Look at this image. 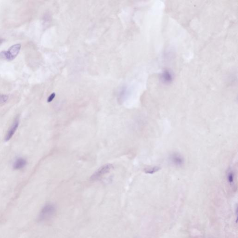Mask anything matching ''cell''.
Masks as SVG:
<instances>
[{"mask_svg": "<svg viewBox=\"0 0 238 238\" xmlns=\"http://www.w3.org/2000/svg\"><path fill=\"white\" fill-rule=\"evenodd\" d=\"M55 94L53 93V94H51L50 96L49 97V98L48 99V102H50L51 101H52L54 99V97H55Z\"/></svg>", "mask_w": 238, "mask_h": 238, "instance_id": "11", "label": "cell"}, {"mask_svg": "<svg viewBox=\"0 0 238 238\" xmlns=\"http://www.w3.org/2000/svg\"><path fill=\"white\" fill-rule=\"evenodd\" d=\"M9 96L7 95H0V104H3L7 102Z\"/></svg>", "mask_w": 238, "mask_h": 238, "instance_id": "10", "label": "cell"}, {"mask_svg": "<svg viewBox=\"0 0 238 238\" xmlns=\"http://www.w3.org/2000/svg\"><path fill=\"white\" fill-rule=\"evenodd\" d=\"M4 40L3 39L0 38V44H1L4 41Z\"/></svg>", "mask_w": 238, "mask_h": 238, "instance_id": "12", "label": "cell"}, {"mask_svg": "<svg viewBox=\"0 0 238 238\" xmlns=\"http://www.w3.org/2000/svg\"><path fill=\"white\" fill-rule=\"evenodd\" d=\"M21 48V44H15L11 47L7 51H2L0 53V58L7 60H13L18 55Z\"/></svg>", "mask_w": 238, "mask_h": 238, "instance_id": "2", "label": "cell"}, {"mask_svg": "<svg viewBox=\"0 0 238 238\" xmlns=\"http://www.w3.org/2000/svg\"><path fill=\"white\" fill-rule=\"evenodd\" d=\"M162 79L163 82L165 83H170L172 81V75L168 71H165L162 74Z\"/></svg>", "mask_w": 238, "mask_h": 238, "instance_id": "7", "label": "cell"}, {"mask_svg": "<svg viewBox=\"0 0 238 238\" xmlns=\"http://www.w3.org/2000/svg\"><path fill=\"white\" fill-rule=\"evenodd\" d=\"M27 160L23 158H18L15 161L13 168L15 170H20L24 168L27 165Z\"/></svg>", "mask_w": 238, "mask_h": 238, "instance_id": "6", "label": "cell"}, {"mask_svg": "<svg viewBox=\"0 0 238 238\" xmlns=\"http://www.w3.org/2000/svg\"><path fill=\"white\" fill-rule=\"evenodd\" d=\"M19 118H16V119H15V120L14 121L12 125L11 126L10 129H9L8 132H7L6 137H5V140H6V141H9V140H11V139L12 138L13 136V135H14L15 134V132L17 130L18 127H19Z\"/></svg>", "mask_w": 238, "mask_h": 238, "instance_id": "5", "label": "cell"}, {"mask_svg": "<svg viewBox=\"0 0 238 238\" xmlns=\"http://www.w3.org/2000/svg\"><path fill=\"white\" fill-rule=\"evenodd\" d=\"M56 212V207L53 204L46 205L40 211L39 215V219L41 221L51 218Z\"/></svg>", "mask_w": 238, "mask_h": 238, "instance_id": "1", "label": "cell"}, {"mask_svg": "<svg viewBox=\"0 0 238 238\" xmlns=\"http://www.w3.org/2000/svg\"><path fill=\"white\" fill-rule=\"evenodd\" d=\"M232 170H230L227 174V180L230 185H233L235 180V174Z\"/></svg>", "mask_w": 238, "mask_h": 238, "instance_id": "8", "label": "cell"}, {"mask_svg": "<svg viewBox=\"0 0 238 238\" xmlns=\"http://www.w3.org/2000/svg\"><path fill=\"white\" fill-rule=\"evenodd\" d=\"M160 168L158 167H154L153 168H149L146 169L145 170V172L147 173H154L157 172L159 170Z\"/></svg>", "mask_w": 238, "mask_h": 238, "instance_id": "9", "label": "cell"}, {"mask_svg": "<svg viewBox=\"0 0 238 238\" xmlns=\"http://www.w3.org/2000/svg\"><path fill=\"white\" fill-rule=\"evenodd\" d=\"M170 162L173 166L177 167H181L184 163V159L180 154L177 153L172 154L169 157Z\"/></svg>", "mask_w": 238, "mask_h": 238, "instance_id": "4", "label": "cell"}, {"mask_svg": "<svg viewBox=\"0 0 238 238\" xmlns=\"http://www.w3.org/2000/svg\"><path fill=\"white\" fill-rule=\"evenodd\" d=\"M113 166L111 164H107L103 165L98 169L90 177V180L96 181L100 179L104 175L109 172L112 169Z\"/></svg>", "mask_w": 238, "mask_h": 238, "instance_id": "3", "label": "cell"}]
</instances>
